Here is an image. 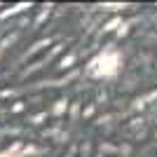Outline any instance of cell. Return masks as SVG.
<instances>
[{"mask_svg": "<svg viewBox=\"0 0 157 157\" xmlns=\"http://www.w3.org/2000/svg\"><path fill=\"white\" fill-rule=\"evenodd\" d=\"M120 66V56L115 52H105L103 56H98L94 61V73L96 75H115Z\"/></svg>", "mask_w": 157, "mask_h": 157, "instance_id": "cell-1", "label": "cell"}]
</instances>
